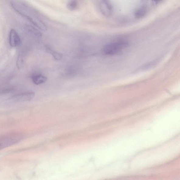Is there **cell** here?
<instances>
[{"mask_svg":"<svg viewBox=\"0 0 180 180\" xmlns=\"http://www.w3.org/2000/svg\"><path fill=\"white\" fill-rule=\"evenodd\" d=\"M146 11H147L145 7H142L135 11L134 16L137 19H141L145 16L146 13Z\"/></svg>","mask_w":180,"mask_h":180,"instance_id":"52a82bcc","label":"cell"},{"mask_svg":"<svg viewBox=\"0 0 180 180\" xmlns=\"http://www.w3.org/2000/svg\"><path fill=\"white\" fill-rule=\"evenodd\" d=\"M78 2L76 1H71L68 2L67 4V8L70 11H74L77 8Z\"/></svg>","mask_w":180,"mask_h":180,"instance_id":"9c48e42d","label":"cell"},{"mask_svg":"<svg viewBox=\"0 0 180 180\" xmlns=\"http://www.w3.org/2000/svg\"><path fill=\"white\" fill-rule=\"evenodd\" d=\"M128 44L125 41L111 43L106 45L102 49L103 53L107 55H112L117 54L127 48Z\"/></svg>","mask_w":180,"mask_h":180,"instance_id":"7a4b0ae2","label":"cell"},{"mask_svg":"<svg viewBox=\"0 0 180 180\" xmlns=\"http://www.w3.org/2000/svg\"><path fill=\"white\" fill-rule=\"evenodd\" d=\"M9 43L10 46L12 47L19 46L21 43V39L19 35L16 31L13 29H11L10 31Z\"/></svg>","mask_w":180,"mask_h":180,"instance_id":"5b68a950","label":"cell"},{"mask_svg":"<svg viewBox=\"0 0 180 180\" xmlns=\"http://www.w3.org/2000/svg\"><path fill=\"white\" fill-rule=\"evenodd\" d=\"M24 135L20 132H13L0 135V150L19 142Z\"/></svg>","mask_w":180,"mask_h":180,"instance_id":"6da1fadb","label":"cell"},{"mask_svg":"<svg viewBox=\"0 0 180 180\" xmlns=\"http://www.w3.org/2000/svg\"><path fill=\"white\" fill-rule=\"evenodd\" d=\"M46 51L47 53L50 54L54 59L56 60H60L62 59V55L61 54L54 50L53 49H51L50 47H47Z\"/></svg>","mask_w":180,"mask_h":180,"instance_id":"ba28073f","label":"cell"},{"mask_svg":"<svg viewBox=\"0 0 180 180\" xmlns=\"http://www.w3.org/2000/svg\"><path fill=\"white\" fill-rule=\"evenodd\" d=\"M34 95L33 92H26L15 94L11 97V99L16 102H25L32 99Z\"/></svg>","mask_w":180,"mask_h":180,"instance_id":"3957f363","label":"cell"},{"mask_svg":"<svg viewBox=\"0 0 180 180\" xmlns=\"http://www.w3.org/2000/svg\"><path fill=\"white\" fill-rule=\"evenodd\" d=\"M47 79L46 76L39 74H34L32 76L33 81L36 85L43 84L47 81Z\"/></svg>","mask_w":180,"mask_h":180,"instance_id":"8992f818","label":"cell"},{"mask_svg":"<svg viewBox=\"0 0 180 180\" xmlns=\"http://www.w3.org/2000/svg\"><path fill=\"white\" fill-rule=\"evenodd\" d=\"M100 9L102 14L106 16H109L112 14V7L109 1H102L99 3Z\"/></svg>","mask_w":180,"mask_h":180,"instance_id":"277c9868","label":"cell"}]
</instances>
